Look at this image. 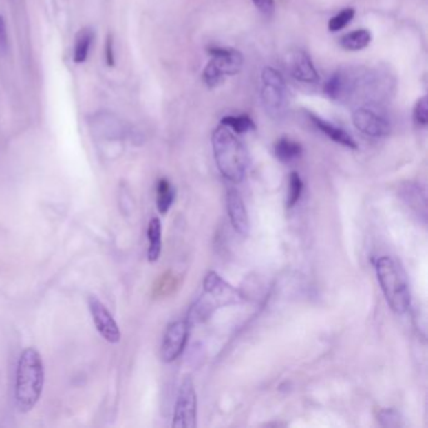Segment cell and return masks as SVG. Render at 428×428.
<instances>
[{
    "instance_id": "obj_9",
    "label": "cell",
    "mask_w": 428,
    "mask_h": 428,
    "mask_svg": "<svg viewBox=\"0 0 428 428\" xmlns=\"http://www.w3.org/2000/svg\"><path fill=\"white\" fill-rule=\"evenodd\" d=\"M88 307L92 314L94 325L100 336L112 344L120 342L121 332L118 328V324L114 321L112 314L108 312L107 308L105 307V304L100 303L98 298H96L94 295H91L88 298Z\"/></svg>"
},
{
    "instance_id": "obj_4",
    "label": "cell",
    "mask_w": 428,
    "mask_h": 428,
    "mask_svg": "<svg viewBox=\"0 0 428 428\" xmlns=\"http://www.w3.org/2000/svg\"><path fill=\"white\" fill-rule=\"evenodd\" d=\"M207 52L211 56V61L204 69L202 79L208 88L222 85L226 76H235L242 71L244 58L239 50L210 45Z\"/></svg>"
},
{
    "instance_id": "obj_14",
    "label": "cell",
    "mask_w": 428,
    "mask_h": 428,
    "mask_svg": "<svg viewBox=\"0 0 428 428\" xmlns=\"http://www.w3.org/2000/svg\"><path fill=\"white\" fill-rule=\"evenodd\" d=\"M402 199L406 201L407 205L414 210L423 219L427 215V204H426V193L425 189L414 182H407L405 187H402Z\"/></svg>"
},
{
    "instance_id": "obj_11",
    "label": "cell",
    "mask_w": 428,
    "mask_h": 428,
    "mask_svg": "<svg viewBox=\"0 0 428 428\" xmlns=\"http://www.w3.org/2000/svg\"><path fill=\"white\" fill-rule=\"evenodd\" d=\"M226 208L228 219L239 235L248 236L250 231V219L242 195L236 190H230L226 193Z\"/></svg>"
},
{
    "instance_id": "obj_20",
    "label": "cell",
    "mask_w": 428,
    "mask_h": 428,
    "mask_svg": "<svg viewBox=\"0 0 428 428\" xmlns=\"http://www.w3.org/2000/svg\"><path fill=\"white\" fill-rule=\"evenodd\" d=\"M222 126L231 129L236 135H243L250 131L257 129L255 123L251 120V117L248 114H240V116H226L222 120Z\"/></svg>"
},
{
    "instance_id": "obj_24",
    "label": "cell",
    "mask_w": 428,
    "mask_h": 428,
    "mask_svg": "<svg viewBox=\"0 0 428 428\" xmlns=\"http://www.w3.org/2000/svg\"><path fill=\"white\" fill-rule=\"evenodd\" d=\"M381 425L385 427H400L402 426L400 423V416L397 411L394 409H383L378 414Z\"/></svg>"
},
{
    "instance_id": "obj_3",
    "label": "cell",
    "mask_w": 428,
    "mask_h": 428,
    "mask_svg": "<svg viewBox=\"0 0 428 428\" xmlns=\"http://www.w3.org/2000/svg\"><path fill=\"white\" fill-rule=\"evenodd\" d=\"M376 275L385 301L396 314H406L411 307V290L406 274L391 257H379L376 260Z\"/></svg>"
},
{
    "instance_id": "obj_27",
    "label": "cell",
    "mask_w": 428,
    "mask_h": 428,
    "mask_svg": "<svg viewBox=\"0 0 428 428\" xmlns=\"http://www.w3.org/2000/svg\"><path fill=\"white\" fill-rule=\"evenodd\" d=\"M106 62L109 67L114 65V41L111 36H108L107 43H106Z\"/></svg>"
},
{
    "instance_id": "obj_25",
    "label": "cell",
    "mask_w": 428,
    "mask_h": 428,
    "mask_svg": "<svg viewBox=\"0 0 428 428\" xmlns=\"http://www.w3.org/2000/svg\"><path fill=\"white\" fill-rule=\"evenodd\" d=\"M9 50V39H8L7 25L4 18L0 15V57L7 56Z\"/></svg>"
},
{
    "instance_id": "obj_2",
    "label": "cell",
    "mask_w": 428,
    "mask_h": 428,
    "mask_svg": "<svg viewBox=\"0 0 428 428\" xmlns=\"http://www.w3.org/2000/svg\"><path fill=\"white\" fill-rule=\"evenodd\" d=\"M213 150L216 166L225 179L239 184L248 170V153L231 129L220 125L213 133Z\"/></svg>"
},
{
    "instance_id": "obj_15",
    "label": "cell",
    "mask_w": 428,
    "mask_h": 428,
    "mask_svg": "<svg viewBox=\"0 0 428 428\" xmlns=\"http://www.w3.org/2000/svg\"><path fill=\"white\" fill-rule=\"evenodd\" d=\"M147 239H149L147 257L150 263H155L158 261L162 251V225L158 217H152L149 222Z\"/></svg>"
},
{
    "instance_id": "obj_12",
    "label": "cell",
    "mask_w": 428,
    "mask_h": 428,
    "mask_svg": "<svg viewBox=\"0 0 428 428\" xmlns=\"http://www.w3.org/2000/svg\"><path fill=\"white\" fill-rule=\"evenodd\" d=\"M353 86V76L345 72L338 71L325 82L324 92L332 100H345L350 98Z\"/></svg>"
},
{
    "instance_id": "obj_21",
    "label": "cell",
    "mask_w": 428,
    "mask_h": 428,
    "mask_svg": "<svg viewBox=\"0 0 428 428\" xmlns=\"http://www.w3.org/2000/svg\"><path fill=\"white\" fill-rule=\"evenodd\" d=\"M303 187H304V184L300 179L299 173L295 171L292 172L289 175V191H288V196H286V207L288 208H293L298 204L301 193H303Z\"/></svg>"
},
{
    "instance_id": "obj_13",
    "label": "cell",
    "mask_w": 428,
    "mask_h": 428,
    "mask_svg": "<svg viewBox=\"0 0 428 428\" xmlns=\"http://www.w3.org/2000/svg\"><path fill=\"white\" fill-rule=\"evenodd\" d=\"M309 117H310L312 122L314 123L315 127L321 129L324 135L328 136L332 141L339 143V145H342L344 147L352 149V150H357V142L354 141V138H353L347 131H344V129L338 127V126L333 125V123H330L329 121L323 120V118H321V117L317 116V114H309Z\"/></svg>"
},
{
    "instance_id": "obj_5",
    "label": "cell",
    "mask_w": 428,
    "mask_h": 428,
    "mask_svg": "<svg viewBox=\"0 0 428 428\" xmlns=\"http://www.w3.org/2000/svg\"><path fill=\"white\" fill-rule=\"evenodd\" d=\"M260 98L266 114L274 120L284 117L288 108V91L286 81L277 69L265 67L261 72Z\"/></svg>"
},
{
    "instance_id": "obj_23",
    "label": "cell",
    "mask_w": 428,
    "mask_h": 428,
    "mask_svg": "<svg viewBox=\"0 0 428 428\" xmlns=\"http://www.w3.org/2000/svg\"><path fill=\"white\" fill-rule=\"evenodd\" d=\"M414 121L416 125L426 127L428 123L427 97L423 96L416 102L414 108Z\"/></svg>"
},
{
    "instance_id": "obj_18",
    "label": "cell",
    "mask_w": 428,
    "mask_h": 428,
    "mask_svg": "<svg viewBox=\"0 0 428 428\" xmlns=\"http://www.w3.org/2000/svg\"><path fill=\"white\" fill-rule=\"evenodd\" d=\"M176 191L167 179H161L156 187V206L160 214H167L175 201Z\"/></svg>"
},
{
    "instance_id": "obj_17",
    "label": "cell",
    "mask_w": 428,
    "mask_h": 428,
    "mask_svg": "<svg viewBox=\"0 0 428 428\" xmlns=\"http://www.w3.org/2000/svg\"><path fill=\"white\" fill-rule=\"evenodd\" d=\"M94 39V33L91 28H82L77 33L74 39V52H73V59L76 63H83L86 62L89 53V48Z\"/></svg>"
},
{
    "instance_id": "obj_10",
    "label": "cell",
    "mask_w": 428,
    "mask_h": 428,
    "mask_svg": "<svg viewBox=\"0 0 428 428\" xmlns=\"http://www.w3.org/2000/svg\"><path fill=\"white\" fill-rule=\"evenodd\" d=\"M286 69L294 79L303 83H317L319 82V74L315 69L307 52L295 50L289 52L286 58Z\"/></svg>"
},
{
    "instance_id": "obj_26",
    "label": "cell",
    "mask_w": 428,
    "mask_h": 428,
    "mask_svg": "<svg viewBox=\"0 0 428 428\" xmlns=\"http://www.w3.org/2000/svg\"><path fill=\"white\" fill-rule=\"evenodd\" d=\"M254 6L261 14L270 17L275 12V1L274 0H253Z\"/></svg>"
},
{
    "instance_id": "obj_22",
    "label": "cell",
    "mask_w": 428,
    "mask_h": 428,
    "mask_svg": "<svg viewBox=\"0 0 428 428\" xmlns=\"http://www.w3.org/2000/svg\"><path fill=\"white\" fill-rule=\"evenodd\" d=\"M356 15V10L353 8H345L341 10L338 14L334 15L333 18H330L328 23V29L330 32H339L343 28H345L352 19Z\"/></svg>"
},
{
    "instance_id": "obj_7",
    "label": "cell",
    "mask_w": 428,
    "mask_h": 428,
    "mask_svg": "<svg viewBox=\"0 0 428 428\" xmlns=\"http://www.w3.org/2000/svg\"><path fill=\"white\" fill-rule=\"evenodd\" d=\"M352 120L359 132L373 138L389 135L392 129L389 118L374 106L358 107L352 114Z\"/></svg>"
},
{
    "instance_id": "obj_1",
    "label": "cell",
    "mask_w": 428,
    "mask_h": 428,
    "mask_svg": "<svg viewBox=\"0 0 428 428\" xmlns=\"http://www.w3.org/2000/svg\"><path fill=\"white\" fill-rule=\"evenodd\" d=\"M44 385L43 361L38 350L27 348L17 365L15 403L18 409L27 414L36 407Z\"/></svg>"
},
{
    "instance_id": "obj_8",
    "label": "cell",
    "mask_w": 428,
    "mask_h": 428,
    "mask_svg": "<svg viewBox=\"0 0 428 428\" xmlns=\"http://www.w3.org/2000/svg\"><path fill=\"white\" fill-rule=\"evenodd\" d=\"M190 324L187 321H175L167 325L161 344V358L166 363L176 361L185 350Z\"/></svg>"
},
{
    "instance_id": "obj_19",
    "label": "cell",
    "mask_w": 428,
    "mask_h": 428,
    "mask_svg": "<svg viewBox=\"0 0 428 428\" xmlns=\"http://www.w3.org/2000/svg\"><path fill=\"white\" fill-rule=\"evenodd\" d=\"M371 42V32L367 29H358L339 39L341 47L345 50H362L367 48Z\"/></svg>"
},
{
    "instance_id": "obj_6",
    "label": "cell",
    "mask_w": 428,
    "mask_h": 428,
    "mask_svg": "<svg viewBox=\"0 0 428 428\" xmlns=\"http://www.w3.org/2000/svg\"><path fill=\"white\" fill-rule=\"evenodd\" d=\"M197 426V394L193 381L186 376L180 385L173 407L172 427L195 428Z\"/></svg>"
},
{
    "instance_id": "obj_16",
    "label": "cell",
    "mask_w": 428,
    "mask_h": 428,
    "mask_svg": "<svg viewBox=\"0 0 428 428\" xmlns=\"http://www.w3.org/2000/svg\"><path fill=\"white\" fill-rule=\"evenodd\" d=\"M301 153H303L301 145L288 137H283L275 143V155L284 164H289L298 160L301 156Z\"/></svg>"
}]
</instances>
